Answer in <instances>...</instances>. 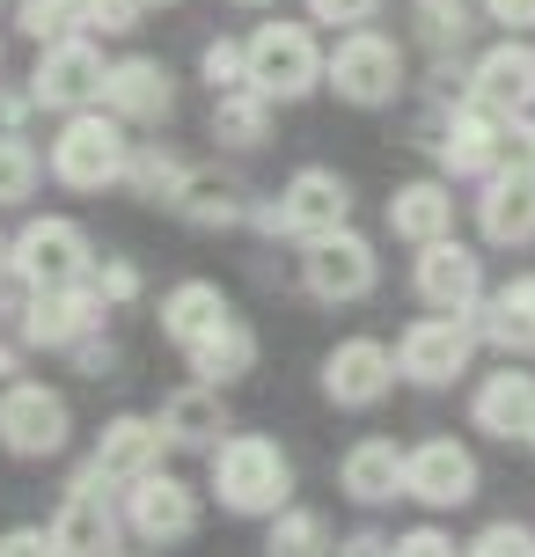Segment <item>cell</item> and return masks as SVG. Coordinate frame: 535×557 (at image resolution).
<instances>
[{
  "label": "cell",
  "instance_id": "1",
  "mask_svg": "<svg viewBox=\"0 0 535 557\" xmlns=\"http://www.w3.org/2000/svg\"><path fill=\"white\" fill-rule=\"evenodd\" d=\"M206 492L235 521H272L279 506H294V455L272 433H221V447L206 455Z\"/></svg>",
  "mask_w": 535,
  "mask_h": 557
},
{
  "label": "cell",
  "instance_id": "2",
  "mask_svg": "<svg viewBox=\"0 0 535 557\" xmlns=\"http://www.w3.org/2000/svg\"><path fill=\"white\" fill-rule=\"evenodd\" d=\"M125 162H133V125H117L103 103L66 111L52 147H45V176H52L59 191H117Z\"/></svg>",
  "mask_w": 535,
  "mask_h": 557
},
{
  "label": "cell",
  "instance_id": "3",
  "mask_svg": "<svg viewBox=\"0 0 535 557\" xmlns=\"http://www.w3.org/2000/svg\"><path fill=\"white\" fill-rule=\"evenodd\" d=\"M323 88L352 103V111H389L396 96L411 88V66H403V45L382 37V29H338V45L323 52Z\"/></svg>",
  "mask_w": 535,
  "mask_h": 557
},
{
  "label": "cell",
  "instance_id": "4",
  "mask_svg": "<svg viewBox=\"0 0 535 557\" xmlns=\"http://www.w3.org/2000/svg\"><path fill=\"white\" fill-rule=\"evenodd\" d=\"M242 52H250V88L264 103H301L323 88V37L315 23H257L242 37Z\"/></svg>",
  "mask_w": 535,
  "mask_h": 557
},
{
  "label": "cell",
  "instance_id": "5",
  "mask_svg": "<svg viewBox=\"0 0 535 557\" xmlns=\"http://www.w3.org/2000/svg\"><path fill=\"white\" fill-rule=\"evenodd\" d=\"M74 441V404L52 389V382H0V455H15V462H52L66 455Z\"/></svg>",
  "mask_w": 535,
  "mask_h": 557
},
{
  "label": "cell",
  "instance_id": "6",
  "mask_svg": "<svg viewBox=\"0 0 535 557\" xmlns=\"http://www.w3.org/2000/svg\"><path fill=\"white\" fill-rule=\"evenodd\" d=\"M8 257H15V286H82L96 278V243H88L82 221H66V213H37L8 235Z\"/></svg>",
  "mask_w": 535,
  "mask_h": 557
},
{
  "label": "cell",
  "instance_id": "7",
  "mask_svg": "<svg viewBox=\"0 0 535 557\" xmlns=\"http://www.w3.org/2000/svg\"><path fill=\"white\" fill-rule=\"evenodd\" d=\"M396 352V382L411 389H455L470 360H477V323L470 315H419L403 323V337L389 345Z\"/></svg>",
  "mask_w": 535,
  "mask_h": 557
},
{
  "label": "cell",
  "instance_id": "8",
  "mask_svg": "<svg viewBox=\"0 0 535 557\" xmlns=\"http://www.w3.org/2000/svg\"><path fill=\"white\" fill-rule=\"evenodd\" d=\"M103 315H111V301L96 294V278H82V286H37V294L23 286L15 337L23 345H45V352H74L82 337L103 331Z\"/></svg>",
  "mask_w": 535,
  "mask_h": 557
},
{
  "label": "cell",
  "instance_id": "9",
  "mask_svg": "<svg viewBox=\"0 0 535 557\" xmlns=\"http://www.w3.org/2000/svg\"><path fill=\"white\" fill-rule=\"evenodd\" d=\"M499 133H507V117L477 111L470 96L462 103H440L433 125H425V147H433V162L448 184H484L492 169H499Z\"/></svg>",
  "mask_w": 535,
  "mask_h": 557
},
{
  "label": "cell",
  "instance_id": "10",
  "mask_svg": "<svg viewBox=\"0 0 535 557\" xmlns=\"http://www.w3.org/2000/svg\"><path fill=\"white\" fill-rule=\"evenodd\" d=\"M117 513H125V529L140 535L147 550L191 543V535H198V521H206L198 492L184 484V476H170V470H147V476H133V484L117 492Z\"/></svg>",
  "mask_w": 535,
  "mask_h": 557
},
{
  "label": "cell",
  "instance_id": "11",
  "mask_svg": "<svg viewBox=\"0 0 535 557\" xmlns=\"http://www.w3.org/2000/svg\"><path fill=\"white\" fill-rule=\"evenodd\" d=\"M301 286H309V301H323V308L366 301V294L382 286V257H374V243L352 235V227L315 235V243H301Z\"/></svg>",
  "mask_w": 535,
  "mask_h": 557
},
{
  "label": "cell",
  "instance_id": "12",
  "mask_svg": "<svg viewBox=\"0 0 535 557\" xmlns=\"http://www.w3.org/2000/svg\"><path fill=\"white\" fill-rule=\"evenodd\" d=\"M52 543H59V557H117L125 550V513H117L111 484L88 462L74 470V484H66V499L52 513Z\"/></svg>",
  "mask_w": 535,
  "mask_h": 557
},
{
  "label": "cell",
  "instance_id": "13",
  "mask_svg": "<svg viewBox=\"0 0 535 557\" xmlns=\"http://www.w3.org/2000/svg\"><path fill=\"white\" fill-rule=\"evenodd\" d=\"M103 45L96 37H59V45H37V66H29V103L37 111H88L96 96H103Z\"/></svg>",
  "mask_w": 535,
  "mask_h": 557
},
{
  "label": "cell",
  "instance_id": "14",
  "mask_svg": "<svg viewBox=\"0 0 535 557\" xmlns=\"http://www.w3.org/2000/svg\"><path fill=\"white\" fill-rule=\"evenodd\" d=\"M411 294L425 301V315H477V301L492 294L484 286V257L462 235L419 243V257H411Z\"/></svg>",
  "mask_w": 535,
  "mask_h": 557
},
{
  "label": "cell",
  "instance_id": "15",
  "mask_svg": "<svg viewBox=\"0 0 535 557\" xmlns=\"http://www.w3.org/2000/svg\"><path fill=\"white\" fill-rule=\"evenodd\" d=\"M477 484H484L477 455L455 441V433H433V441L403 447V499L433 506V513H455V506L477 499Z\"/></svg>",
  "mask_w": 535,
  "mask_h": 557
},
{
  "label": "cell",
  "instance_id": "16",
  "mask_svg": "<svg viewBox=\"0 0 535 557\" xmlns=\"http://www.w3.org/2000/svg\"><path fill=\"white\" fill-rule=\"evenodd\" d=\"M279 235H294V243H315V235H338V227H352V176L345 169H294L279 184Z\"/></svg>",
  "mask_w": 535,
  "mask_h": 557
},
{
  "label": "cell",
  "instance_id": "17",
  "mask_svg": "<svg viewBox=\"0 0 535 557\" xmlns=\"http://www.w3.org/2000/svg\"><path fill=\"white\" fill-rule=\"evenodd\" d=\"M96 103H103L117 125H133V133L170 125L176 117V74L162 66V59H147V52H125V59L103 66V96H96Z\"/></svg>",
  "mask_w": 535,
  "mask_h": 557
},
{
  "label": "cell",
  "instance_id": "18",
  "mask_svg": "<svg viewBox=\"0 0 535 557\" xmlns=\"http://www.w3.org/2000/svg\"><path fill=\"white\" fill-rule=\"evenodd\" d=\"M323 404H338V411H374L382 396L396 389V352L382 337H338L331 352H323Z\"/></svg>",
  "mask_w": 535,
  "mask_h": 557
},
{
  "label": "cell",
  "instance_id": "19",
  "mask_svg": "<svg viewBox=\"0 0 535 557\" xmlns=\"http://www.w3.org/2000/svg\"><path fill=\"white\" fill-rule=\"evenodd\" d=\"M470 103L492 117H521L535 111V45L528 37H499L470 59Z\"/></svg>",
  "mask_w": 535,
  "mask_h": 557
},
{
  "label": "cell",
  "instance_id": "20",
  "mask_svg": "<svg viewBox=\"0 0 535 557\" xmlns=\"http://www.w3.org/2000/svg\"><path fill=\"white\" fill-rule=\"evenodd\" d=\"M470 425L492 433V441L528 447V433H535V374H528V360H507L499 374H484L477 389H470Z\"/></svg>",
  "mask_w": 535,
  "mask_h": 557
},
{
  "label": "cell",
  "instance_id": "21",
  "mask_svg": "<svg viewBox=\"0 0 535 557\" xmlns=\"http://www.w3.org/2000/svg\"><path fill=\"white\" fill-rule=\"evenodd\" d=\"M162 425L154 418H140V411H117L103 433H96V455H88V470L103 476L111 492H125L133 476H147V470H162Z\"/></svg>",
  "mask_w": 535,
  "mask_h": 557
},
{
  "label": "cell",
  "instance_id": "22",
  "mask_svg": "<svg viewBox=\"0 0 535 557\" xmlns=\"http://www.w3.org/2000/svg\"><path fill=\"white\" fill-rule=\"evenodd\" d=\"M470 323H477V345L507 352V360H535V272H513L507 286H492Z\"/></svg>",
  "mask_w": 535,
  "mask_h": 557
},
{
  "label": "cell",
  "instance_id": "23",
  "mask_svg": "<svg viewBox=\"0 0 535 557\" xmlns=\"http://www.w3.org/2000/svg\"><path fill=\"white\" fill-rule=\"evenodd\" d=\"M250 184L242 176H227V169H184V184H176L170 213L184 227H206V235H221V227H242L250 221Z\"/></svg>",
  "mask_w": 535,
  "mask_h": 557
},
{
  "label": "cell",
  "instance_id": "24",
  "mask_svg": "<svg viewBox=\"0 0 535 557\" xmlns=\"http://www.w3.org/2000/svg\"><path fill=\"white\" fill-rule=\"evenodd\" d=\"M382 221H389L396 243H440V235H455V184L448 176H411V184H396L389 206H382Z\"/></svg>",
  "mask_w": 535,
  "mask_h": 557
},
{
  "label": "cell",
  "instance_id": "25",
  "mask_svg": "<svg viewBox=\"0 0 535 557\" xmlns=\"http://www.w3.org/2000/svg\"><path fill=\"white\" fill-rule=\"evenodd\" d=\"M470 206H477V235L492 243V250H535V184L492 169Z\"/></svg>",
  "mask_w": 535,
  "mask_h": 557
},
{
  "label": "cell",
  "instance_id": "26",
  "mask_svg": "<svg viewBox=\"0 0 535 557\" xmlns=\"http://www.w3.org/2000/svg\"><path fill=\"white\" fill-rule=\"evenodd\" d=\"M338 492L352 506H396L403 499V447L396 441H382V433H366V441H352L345 447V462H338Z\"/></svg>",
  "mask_w": 535,
  "mask_h": 557
},
{
  "label": "cell",
  "instance_id": "27",
  "mask_svg": "<svg viewBox=\"0 0 535 557\" xmlns=\"http://www.w3.org/2000/svg\"><path fill=\"white\" fill-rule=\"evenodd\" d=\"M154 425H162V441L184 447V455H213V447H221V433H227V404H221V389H206V382H184V389L162 396Z\"/></svg>",
  "mask_w": 535,
  "mask_h": 557
},
{
  "label": "cell",
  "instance_id": "28",
  "mask_svg": "<svg viewBox=\"0 0 535 557\" xmlns=\"http://www.w3.org/2000/svg\"><path fill=\"white\" fill-rule=\"evenodd\" d=\"M235 315V301H227L213 278H176L170 294H162V337H170L176 352H191L198 337H213Z\"/></svg>",
  "mask_w": 535,
  "mask_h": 557
},
{
  "label": "cell",
  "instance_id": "29",
  "mask_svg": "<svg viewBox=\"0 0 535 557\" xmlns=\"http://www.w3.org/2000/svg\"><path fill=\"white\" fill-rule=\"evenodd\" d=\"M184 367H191V382H206V389H235L242 374H257V331H250V315H227L213 337H198L191 352H184Z\"/></svg>",
  "mask_w": 535,
  "mask_h": 557
},
{
  "label": "cell",
  "instance_id": "30",
  "mask_svg": "<svg viewBox=\"0 0 535 557\" xmlns=\"http://www.w3.org/2000/svg\"><path fill=\"white\" fill-rule=\"evenodd\" d=\"M411 37H419L433 59H462V45L477 37L470 0H411Z\"/></svg>",
  "mask_w": 535,
  "mask_h": 557
},
{
  "label": "cell",
  "instance_id": "31",
  "mask_svg": "<svg viewBox=\"0 0 535 557\" xmlns=\"http://www.w3.org/2000/svg\"><path fill=\"white\" fill-rule=\"evenodd\" d=\"M213 139L221 147H264L272 139V103L257 96V88H227V96H213Z\"/></svg>",
  "mask_w": 535,
  "mask_h": 557
},
{
  "label": "cell",
  "instance_id": "32",
  "mask_svg": "<svg viewBox=\"0 0 535 557\" xmlns=\"http://www.w3.org/2000/svg\"><path fill=\"white\" fill-rule=\"evenodd\" d=\"M331 550H338V535L315 506H279L264 529V557H331Z\"/></svg>",
  "mask_w": 535,
  "mask_h": 557
},
{
  "label": "cell",
  "instance_id": "33",
  "mask_svg": "<svg viewBox=\"0 0 535 557\" xmlns=\"http://www.w3.org/2000/svg\"><path fill=\"white\" fill-rule=\"evenodd\" d=\"M184 169L191 162H176L162 139H133V162H125V184H117V191L147 198V206H170L176 184H184Z\"/></svg>",
  "mask_w": 535,
  "mask_h": 557
},
{
  "label": "cell",
  "instance_id": "34",
  "mask_svg": "<svg viewBox=\"0 0 535 557\" xmlns=\"http://www.w3.org/2000/svg\"><path fill=\"white\" fill-rule=\"evenodd\" d=\"M45 184V154L23 133H0V206H29Z\"/></svg>",
  "mask_w": 535,
  "mask_h": 557
},
{
  "label": "cell",
  "instance_id": "35",
  "mask_svg": "<svg viewBox=\"0 0 535 557\" xmlns=\"http://www.w3.org/2000/svg\"><path fill=\"white\" fill-rule=\"evenodd\" d=\"M15 29L29 45H59V37H82V0H15Z\"/></svg>",
  "mask_w": 535,
  "mask_h": 557
},
{
  "label": "cell",
  "instance_id": "36",
  "mask_svg": "<svg viewBox=\"0 0 535 557\" xmlns=\"http://www.w3.org/2000/svg\"><path fill=\"white\" fill-rule=\"evenodd\" d=\"M198 74H206V88H213V96L250 88V52H242V37H213V45L198 52Z\"/></svg>",
  "mask_w": 535,
  "mask_h": 557
},
{
  "label": "cell",
  "instance_id": "37",
  "mask_svg": "<svg viewBox=\"0 0 535 557\" xmlns=\"http://www.w3.org/2000/svg\"><path fill=\"white\" fill-rule=\"evenodd\" d=\"M499 176H521V184H535V111L507 117V133H499Z\"/></svg>",
  "mask_w": 535,
  "mask_h": 557
},
{
  "label": "cell",
  "instance_id": "38",
  "mask_svg": "<svg viewBox=\"0 0 535 557\" xmlns=\"http://www.w3.org/2000/svg\"><path fill=\"white\" fill-rule=\"evenodd\" d=\"M462 557H535V529H521V521H484L462 543Z\"/></svg>",
  "mask_w": 535,
  "mask_h": 557
},
{
  "label": "cell",
  "instance_id": "39",
  "mask_svg": "<svg viewBox=\"0 0 535 557\" xmlns=\"http://www.w3.org/2000/svg\"><path fill=\"white\" fill-rule=\"evenodd\" d=\"M82 23L96 37H133L147 23V0H82Z\"/></svg>",
  "mask_w": 535,
  "mask_h": 557
},
{
  "label": "cell",
  "instance_id": "40",
  "mask_svg": "<svg viewBox=\"0 0 535 557\" xmlns=\"http://www.w3.org/2000/svg\"><path fill=\"white\" fill-rule=\"evenodd\" d=\"M140 264H133V257H96V294H103V301L111 308H125V301H140Z\"/></svg>",
  "mask_w": 535,
  "mask_h": 557
},
{
  "label": "cell",
  "instance_id": "41",
  "mask_svg": "<svg viewBox=\"0 0 535 557\" xmlns=\"http://www.w3.org/2000/svg\"><path fill=\"white\" fill-rule=\"evenodd\" d=\"M382 15V0H309V23L323 29H366Z\"/></svg>",
  "mask_w": 535,
  "mask_h": 557
},
{
  "label": "cell",
  "instance_id": "42",
  "mask_svg": "<svg viewBox=\"0 0 535 557\" xmlns=\"http://www.w3.org/2000/svg\"><path fill=\"white\" fill-rule=\"evenodd\" d=\"M389 557H462V543H455L448 529H433V521H425V529L396 535V550H389Z\"/></svg>",
  "mask_w": 535,
  "mask_h": 557
},
{
  "label": "cell",
  "instance_id": "43",
  "mask_svg": "<svg viewBox=\"0 0 535 557\" xmlns=\"http://www.w3.org/2000/svg\"><path fill=\"white\" fill-rule=\"evenodd\" d=\"M66 360L82 367V374H96V382H111V374H117V345H111L103 331H96V337H82V345H74Z\"/></svg>",
  "mask_w": 535,
  "mask_h": 557
},
{
  "label": "cell",
  "instance_id": "44",
  "mask_svg": "<svg viewBox=\"0 0 535 557\" xmlns=\"http://www.w3.org/2000/svg\"><path fill=\"white\" fill-rule=\"evenodd\" d=\"M0 557H59V543H52V529H8Z\"/></svg>",
  "mask_w": 535,
  "mask_h": 557
},
{
  "label": "cell",
  "instance_id": "45",
  "mask_svg": "<svg viewBox=\"0 0 535 557\" xmlns=\"http://www.w3.org/2000/svg\"><path fill=\"white\" fill-rule=\"evenodd\" d=\"M484 15L507 29V37H528L535 29V0H484Z\"/></svg>",
  "mask_w": 535,
  "mask_h": 557
},
{
  "label": "cell",
  "instance_id": "46",
  "mask_svg": "<svg viewBox=\"0 0 535 557\" xmlns=\"http://www.w3.org/2000/svg\"><path fill=\"white\" fill-rule=\"evenodd\" d=\"M396 550V535H382V529H352V535H338V550L331 557H389Z\"/></svg>",
  "mask_w": 535,
  "mask_h": 557
},
{
  "label": "cell",
  "instance_id": "47",
  "mask_svg": "<svg viewBox=\"0 0 535 557\" xmlns=\"http://www.w3.org/2000/svg\"><path fill=\"white\" fill-rule=\"evenodd\" d=\"M23 374V345H0V382H15Z\"/></svg>",
  "mask_w": 535,
  "mask_h": 557
},
{
  "label": "cell",
  "instance_id": "48",
  "mask_svg": "<svg viewBox=\"0 0 535 557\" xmlns=\"http://www.w3.org/2000/svg\"><path fill=\"white\" fill-rule=\"evenodd\" d=\"M15 278V257H8V235H0V286Z\"/></svg>",
  "mask_w": 535,
  "mask_h": 557
},
{
  "label": "cell",
  "instance_id": "49",
  "mask_svg": "<svg viewBox=\"0 0 535 557\" xmlns=\"http://www.w3.org/2000/svg\"><path fill=\"white\" fill-rule=\"evenodd\" d=\"M117 557H162V550H117Z\"/></svg>",
  "mask_w": 535,
  "mask_h": 557
},
{
  "label": "cell",
  "instance_id": "50",
  "mask_svg": "<svg viewBox=\"0 0 535 557\" xmlns=\"http://www.w3.org/2000/svg\"><path fill=\"white\" fill-rule=\"evenodd\" d=\"M235 8H272V0H235Z\"/></svg>",
  "mask_w": 535,
  "mask_h": 557
},
{
  "label": "cell",
  "instance_id": "51",
  "mask_svg": "<svg viewBox=\"0 0 535 557\" xmlns=\"http://www.w3.org/2000/svg\"><path fill=\"white\" fill-rule=\"evenodd\" d=\"M147 8H176V0H147Z\"/></svg>",
  "mask_w": 535,
  "mask_h": 557
},
{
  "label": "cell",
  "instance_id": "52",
  "mask_svg": "<svg viewBox=\"0 0 535 557\" xmlns=\"http://www.w3.org/2000/svg\"><path fill=\"white\" fill-rule=\"evenodd\" d=\"M528 447H535V433H528Z\"/></svg>",
  "mask_w": 535,
  "mask_h": 557
}]
</instances>
